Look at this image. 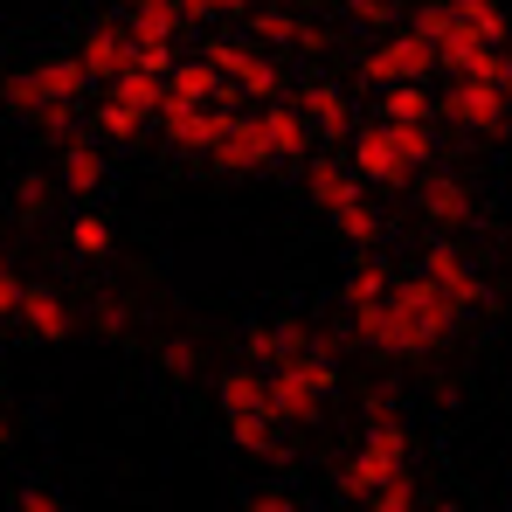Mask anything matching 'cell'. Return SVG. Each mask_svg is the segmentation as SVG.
<instances>
[{"label":"cell","mask_w":512,"mask_h":512,"mask_svg":"<svg viewBox=\"0 0 512 512\" xmlns=\"http://www.w3.org/2000/svg\"><path fill=\"white\" fill-rule=\"evenodd\" d=\"M180 28H187L180 0H132V14H125V35L132 42H173Z\"/></svg>","instance_id":"22"},{"label":"cell","mask_w":512,"mask_h":512,"mask_svg":"<svg viewBox=\"0 0 512 512\" xmlns=\"http://www.w3.org/2000/svg\"><path fill=\"white\" fill-rule=\"evenodd\" d=\"M125 56H132V35L111 28V21H97V28L84 35V49H77V70H84L90 84H111V77L125 70Z\"/></svg>","instance_id":"17"},{"label":"cell","mask_w":512,"mask_h":512,"mask_svg":"<svg viewBox=\"0 0 512 512\" xmlns=\"http://www.w3.org/2000/svg\"><path fill=\"white\" fill-rule=\"evenodd\" d=\"M0 443H7V416H0Z\"/></svg>","instance_id":"47"},{"label":"cell","mask_w":512,"mask_h":512,"mask_svg":"<svg viewBox=\"0 0 512 512\" xmlns=\"http://www.w3.org/2000/svg\"><path fill=\"white\" fill-rule=\"evenodd\" d=\"M236 436V450H250V457H277V423L270 416H243V423H229Z\"/></svg>","instance_id":"32"},{"label":"cell","mask_w":512,"mask_h":512,"mask_svg":"<svg viewBox=\"0 0 512 512\" xmlns=\"http://www.w3.org/2000/svg\"><path fill=\"white\" fill-rule=\"evenodd\" d=\"M160 139H167L173 153H194V160H208L215 153V139H222V125H229V111L222 104H160Z\"/></svg>","instance_id":"9"},{"label":"cell","mask_w":512,"mask_h":512,"mask_svg":"<svg viewBox=\"0 0 512 512\" xmlns=\"http://www.w3.org/2000/svg\"><path fill=\"white\" fill-rule=\"evenodd\" d=\"M263 381H270V416H277V423L312 429V423H319V409L333 402V388H340V367H333V346L312 340L298 360L270 367Z\"/></svg>","instance_id":"2"},{"label":"cell","mask_w":512,"mask_h":512,"mask_svg":"<svg viewBox=\"0 0 512 512\" xmlns=\"http://www.w3.org/2000/svg\"><path fill=\"white\" fill-rule=\"evenodd\" d=\"M381 125H388V118H381ZM388 132H395V146H402V160H409L416 173H423L429 160H436V132H429V125H388Z\"/></svg>","instance_id":"33"},{"label":"cell","mask_w":512,"mask_h":512,"mask_svg":"<svg viewBox=\"0 0 512 512\" xmlns=\"http://www.w3.org/2000/svg\"><path fill=\"white\" fill-rule=\"evenodd\" d=\"M416 270H423L436 291H450L464 312H485V305H492V284L478 277V263L457 250V243H423V263H416Z\"/></svg>","instance_id":"8"},{"label":"cell","mask_w":512,"mask_h":512,"mask_svg":"<svg viewBox=\"0 0 512 512\" xmlns=\"http://www.w3.org/2000/svg\"><path fill=\"white\" fill-rule=\"evenodd\" d=\"M215 395H222V416H229V423H243V416H270V381H263V367H250V360L229 367ZM270 423H277V416H270Z\"/></svg>","instance_id":"18"},{"label":"cell","mask_w":512,"mask_h":512,"mask_svg":"<svg viewBox=\"0 0 512 512\" xmlns=\"http://www.w3.org/2000/svg\"><path fill=\"white\" fill-rule=\"evenodd\" d=\"M346 14H353L360 28H395V14H402V0H346Z\"/></svg>","instance_id":"37"},{"label":"cell","mask_w":512,"mask_h":512,"mask_svg":"<svg viewBox=\"0 0 512 512\" xmlns=\"http://www.w3.org/2000/svg\"><path fill=\"white\" fill-rule=\"evenodd\" d=\"M250 7H270V0H250Z\"/></svg>","instance_id":"48"},{"label":"cell","mask_w":512,"mask_h":512,"mask_svg":"<svg viewBox=\"0 0 512 512\" xmlns=\"http://www.w3.org/2000/svg\"><path fill=\"white\" fill-rule=\"evenodd\" d=\"M208 63L222 70V84H229V90H243L250 111H256V104H270V97H284V70H277L256 42H215Z\"/></svg>","instance_id":"6"},{"label":"cell","mask_w":512,"mask_h":512,"mask_svg":"<svg viewBox=\"0 0 512 512\" xmlns=\"http://www.w3.org/2000/svg\"><path fill=\"white\" fill-rule=\"evenodd\" d=\"M146 125H153V118H139L132 104H111V97L97 104V132H104V139H118V146H125V139H146Z\"/></svg>","instance_id":"30"},{"label":"cell","mask_w":512,"mask_h":512,"mask_svg":"<svg viewBox=\"0 0 512 512\" xmlns=\"http://www.w3.org/2000/svg\"><path fill=\"white\" fill-rule=\"evenodd\" d=\"M499 90H506V104H512V63H506V77H499Z\"/></svg>","instance_id":"45"},{"label":"cell","mask_w":512,"mask_h":512,"mask_svg":"<svg viewBox=\"0 0 512 512\" xmlns=\"http://www.w3.org/2000/svg\"><path fill=\"white\" fill-rule=\"evenodd\" d=\"M360 512H423V499H416V485H409V471H402L395 485H381L374 499H360Z\"/></svg>","instance_id":"35"},{"label":"cell","mask_w":512,"mask_h":512,"mask_svg":"<svg viewBox=\"0 0 512 512\" xmlns=\"http://www.w3.org/2000/svg\"><path fill=\"white\" fill-rule=\"evenodd\" d=\"M153 360H160V374H173V381H194L201 374V346L187 340V333H167V340L153 346Z\"/></svg>","instance_id":"28"},{"label":"cell","mask_w":512,"mask_h":512,"mask_svg":"<svg viewBox=\"0 0 512 512\" xmlns=\"http://www.w3.org/2000/svg\"><path fill=\"white\" fill-rule=\"evenodd\" d=\"M423 187H416V215H423L429 229H471L478 222V201H471V187L457 180V173H416Z\"/></svg>","instance_id":"11"},{"label":"cell","mask_w":512,"mask_h":512,"mask_svg":"<svg viewBox=\"0 0 512 512\" xmlns=\"http://www.w3.org/2000/svg\"><path fill=\"white\" fill-rule=\"evenodd\" d=\"M256 21V42H263V49H284V42H291V35H298V14H291V7H284V0H270V7H250Z\"/></svg>","instance_id":"29"},{"label":"cell","mask_w":512,"mask_h":512,"mask_svg":"<svg viewBox=\"0 0 512 512\" xmlns=\"http://www.w3.org/2000/svg\"><path fill=\"white\" fill-rule=\"evenodd\" d=\"M367 423H395V395L374 388V395H367Z\"/></svg>","instance_id":"43"},{"label":"cell","mask_w":512,"mask_h":512,"mask_svg":"<svg viewBox=\"0 0 512 512\" xmlns=\"http://www.w3.org/2000/svg\"><path fill=\"white\" fill-rule=\"evenodd\" d=\"M256 125H263V139H270V160H305L312 125H305V111H298V104L270 97V104H256Z\"/></svg>","instance_id":"16"},{"label":"cell","mask_w":512,"mask_h":512,"mask_svg":"<svg viewBox=\"0 0 512 512\" xmlns=\"http://www.w3.org/2000/svg\"><path fill=\"white\" fill-rule=\"evenodd\" d=\"M402 471H409V429L402 423H367L360 443H353V457L340 464V492L360 506V499H374L381 485H395Z\"/></svg>","instance_id":"4"},{"label":"cell","mask_w":512,"mask_h":512,"mask_svg":"<svg viewBox=\"0 0 512 512\" xmlns=\"http://www.w3.org/2000/svg\"><path fill=\"white\" fill-rule=\"evenodd\" d=\"M429 512H464V506H429Z\"/></svg>","instance_id":"46"},{"label":"cell","mask_w":512,"mask_h":512,"mask_svg":"<svg viewBox=\"0 0 512 512\" xmlns=\"http://www.w3.org/2000/svg\"><path fill=\"white\" fill-rule=\"evenodd\" d=\"M326 42H333V35H326V21H305V14H298V35H291V49H305V56H326Z\"/></svg>","instance_id":"42"},{"label":"cell","mask_w":512,"mask_h":512,"mask_svg":"<svg viewBox=\"0 0 512 512\" xmlns=\"http://www.w3.org/2000/svg\"><path fill=\"white\" fill-rule=\"evenodd\" d=\"M21 291H28V277L14 263H0V319H21Z\"/></svg>","instance_id":"40"},{"label":"cell","mask_w":512,"mask_h":512,"mask_svg":"<svg viewBox=\"0 0 512 512\" xmlns=\"http://www.w3.org/2000/svg\"><path fill=\"white\" fill-rule=\"evenodd\" d=\"M298 111H305L312 139H353V104H346V90H340V84L312 77V84L298 90Z\"/></svg>","instance_id":"13"},{"label":"cell","mask_w":512,"mask_h":512,"mask_svg":"<svg viewBox=\"0 0 512 512\" xmlns=\"http://www.w3.org/2000/svg\"><path fill=\"white\" fill-rule=\"evenodd\" d=\"M222 70L208 63V56H187V63H173L167 70V97L173 104H222Z\"/></svg>","instance_id":"21"},{"label":"cell","mask_w":512,"mask_h":512,"mask_svg":"<svg viewBox=\"0 0 512 512\" xmlns=\"http://www.w3.org/2000/svg\"><path fill=\"white\" fill-rule=\"evenodd\" d=\"M70 256H84V263L111 256V229H104V215H77V222H70Z\"/></svg>","instance_id":"31"},{"label":"cell","mask_w":512,"mask_h":512,"mask_svg":"<svg viewBox=\"0 0 512 512\" xmlns=\"http://www.w3.org/2000/svg\"><path fill=\"white\" fill-rule=\"evenodd\" d=\"M388 284H395V270H388L381 256L367 250L360 263H353V277H346V312H367V305H381V298H388Z\"/></svg>","instance_id":"23"},{"label":"cell","mask_w":512,"mask_h":512,"mask_svg":"<svg viewBox=\"0 0 512 512\" xmlns=\"http://www.w3.org/2000/svg\"><path fill=\"white\" fill-rule=\"evenodd\" d=\"M360 70L374 77V84H429L436 77V49H429L416 28H402V35H388V42H374L367 56H360Z\"/></svg>","instance_id":"7"},{"label":"cell","mask_w":512,"mask_h":512,"mask_svg":"<svg viewBox=\"0 0 512 512\" xmlns=\"http://www.w3.org/2000/svg\"><path fill=\"white\" fill-rule=\"evenodd\" d=\"M14 512H70V506H63L49 485H21V492H14Z\"/></svg>","instance_id":"41"},{"label":"cell","mask_w":512,"mask_h":512,"mask_svg":"<svg viewBox=\"0 0 512 512\" xmlns=\"http://www.w3.org/2000/svg\"><path fill=\"white\" fill-rule=\"evenodd\" d=\"M215 167L229 173H256L270 167V139H263V125H256V111L243 118V111H229V125H222V139H215V153H208Z\"/></svg>","instance_id":"12"},{"label":"cell","mask_w":512,"mask_h":512,"mask_svg":"<svg viewBox=\"0 0 512 512\" xmlns=\"http://www.w3.org/2000/svg\"><path fill=\"white\" fill-rule=\"evenodd\" d=\"M333 229H340L346 243H360V250H374V243H381V208H374L367 194H353L346 208H333Z\"/></svg>","instance_id":"26"},{"label":"cell","mask_w":512,"mask_h":512,"mask_svg":"<svg viewBox=\"0 0 512 512\" xmlns=\"http://www.w3.org/2000/svg\"><path fill=\"white\" fill-rule=\"evenodd\" d=\"M21 326H28L35 340L56 346V340L77 333V312H70V298H63L56 284H28V291H21Z\"/></svg>","instance_id":"14"},{"label":"cell","mask_w":512,"mask_h":512,"mask_svg":"<svg viewBox=\"0 0 512 512\" xmlns=\"http://www.w3.org/2000/svg\"><path fill=\"white\" fill-rule=\"evenodd\" d=\"M180 14H187V28H194V21H229V14H250V0H180Z\"/></svg>","instance_id":"38"},{"label":"cell","mask_w":512,"mask_h":512,"mask_svg":"<svg viewBox=\"0 0 512 512\" xmlns=\"http://www.w3.org/2000/svg\"><path fill=\"white\" fill-rule=\"evenodd\" d=\"M243 512H298V506H291L284 492H263V499H250V506H243Z\"/></svg>","instance_id":"44"},{"label":"cell","mask_w":512,"mask_h":512,"mask_svg":"<svg viewBox=\"0 0 512 512\" xmlns=\"http://www.w3.org/2000/svg\"><path fill=\"white\" fill-rule=\"evenodd\" d=\"M409 28H416V35H423L429 49H436V42H443V35H450V28H457V14H450V0H423V7H416V14H409Z\"/></svg>","instance_id":"34"},{"label":"cell","mask_w":512,"mask_h":512,"mask_svg":"<svg viewBox=\"0 0 512 512\" xmlns=\"http://www.w3.org/2000/svg\"><path fill=\"white\" fill-rule=\"evenodd\" d=\"M90 319H97V333H111V340L132 326V312H125V298H118V291H111V298H97V312H90Z\"/></svg>","instance_id":"39"},{"label":"cell","mask_w":512,"mask_h":512,"mask_svg":"<svg viewBox=\"0 0 512 512\" xmlns=\"http://www.w3.org/2000/svg\"><path fill=\"white\" fill-rule=\"evenodd\" d=\"M305 194H312L319 215H333V208H346L353 194H367V180H360L353 167H340V160H312V167H305Z\"/></svg>","instance_id":"20"},{"label":"cell","mask_w":512,"mask_h":512,"mask_svg":"<svg viewBox=\"0 0 512 512\" xmlns=\"http://www.w3.org/2000/svg\"><path fill=\"white\" fill-rule=\"evenodd\" d=\"M346 167L360 173L367 187H416V167L402 160V146H395V132H388V125L353 132V160H346Z\"/></svg>","instance_id":"10"},{"label":"cell","mask_w":512,"mask_h":512,"mask_svg":"<svg viewBox=\"0 0 512 512\" xmlns=\"http://www.w3.org/2000/svg\"><path fill=\"white\" fill-rule=\"evenodd\" d=\"M49 201H56V194H49V180H21V187H14V215H21V222H42V215H49Z\"/></svg>","instance_id":"36"},{"label":"cell","mask_w":512,"mask_h":512,"mask_svg":"<svg viewBox=\"0 0 512 512\" xmlns=\"http://www.w3.org/2000/svg\"><path fill=\"white\" fill-rule=\"evenodd\" d=\"M305 346H312V333H305L298 319H263V326L243 333V353H250V367H263V374L284 367V360H298Z\"/></svg>","instance_id":"15"},{"label":"cell","mask_w":512,"mask_h":512,"mask_svg":"<svg viewBox=\"0 0 512 512\" xmlns=\"http://www.w3.org/2000/svg\"><path fill=\"white\" fill-rule=\"evenodd\" d=\"M450 14H457V28L464 35H478V42H492V49H506V7L499 0H450Z\"/></svg>","instance_id":"24"},{"label":"cell","mask_w":512,"mask_h":512,"mask_svg":"<svg viewBox=\"0 0 512 512\" xmlns=\"http://www.w3.org/2000/svg\"><path fill=\"white\" fill-rule=\"evenodd\" d=\"M346 319H353V333L367 340V353H381V360H429L436 346H450L464 305H457L450 291H436L423 270H409V277L388 284L381 305L346 312Z\"/></svg>","instance_id":"1"},{"label":"cell","mask_w":512,"mask_h":512,"mask_svg":"<svg viewBox=\"0 0 512 512\" xmlns=\"http://www.w3.org/2000/svg\"><path fill=\"white\" fill-rule=\"evenodd\" d=\"M104 97H111V104H132L139 118H160V104H167V77H153L139 56H125V70L104 84Z\"/></svg>","instance_id":"19"},{"label":"cell","mask_w":512,"mask_h":512,"mask_svg":"<svg viewBox=\"0 0 512 512\" xmlns=\"http://www.w3.org/2000/svg\"><path fill=\"white\" fill-rule=\"evenodd\" d=\"M84 70H77V56H63V63H35V70H14L7 77V104L21 111V118H35V125H49V132H63L70 125V111H77V97H84Z\"/></svg>","instance_id":"3"},{"label":"cell","mask_w":512,"mask_h":512,"mask_svg":"<svg viewBox=\"0 0 512 512\" xmlns=\"http://www.w3.org/2000/svg\"><path fill=\"white\" fill-rule=\"evenodd\" d=\"M443 118H450L457 132H471V139H506L512 104H506V90H499V84L450 77V90H443Z\"/></svg>","instance_id":"5"},{"label":"cell","mask_w":512,"mask_h":512,"mask_svg":"<svg viewBox=\"0 0 512 512\" xmlns=\"http://www.w3.org/2000/svg\"><path fill=\"white\" fill-rule=\"evenodd\" d=\"M429 90L423 84H388V97H381V118L388 125H429Z\"/></svg>","instance_id":"27"},{"label":"cell","mask_w":512,"mask_h":512,"mask_svg":"<svg viewBox=\"0 0 512 512\" xmlns=\"http://www.w3.org/2000/svg\"><path fill=\"white\" fill-rule=\"evenodd\" d=\"M56 173H63V187H70V194H97V187H104V153H97L90 139H70Z\"/></svg>","instance_id":"25"}]
</instances>
